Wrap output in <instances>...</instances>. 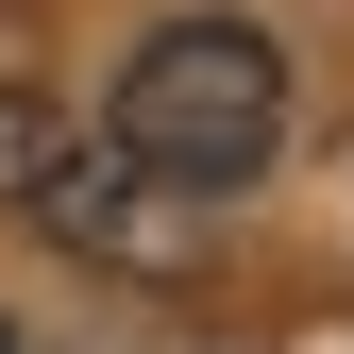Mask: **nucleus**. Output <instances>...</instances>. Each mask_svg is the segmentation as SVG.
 I'll use <instances>...</instances> for the list:
<instances>
[{"instance_id": "4", "label": "nucleus", "mask_w": 354, "mask_h": 354, "mask_svg": "<svg viewBox=\"0 0 354 354\" xmlns=\"http://www.w3.org/2000/svg\"><path fill=\"white\" fill-rule=\"evenodd\" d=\"M0 354H17V321H0Z\"/></svg>"}, {"instance_id": "1", "label": "nucleus", "mask_w": 354, "mask_h": 354, "mask_svg": "<svg viewBox=\"0 0 354 354\" xmlns=\"http://www.w3.org/2000/svg\"><path fill=\"white\" fill-rule=\"evenodd\" d=\"M102 136L136 152L152 186H186V203H236L253 169L287 152V51H270L253 17H169V34H136V68H118Z\"/></svg>"}, {"instance_id": "3", "label": "nucleus", "mask_w": 354, "mask_h": 354, "mask_svg": "<svg viewBox=\"0 0 354 354\" xmlns=\"http://www.w3.org/2000/svg\"><path fill=\"white\" fill-rule=\"evenodd\" d=\"M68 136H84V118L51 102V84H0V203H34V169H51Z\"/></svg>"}, {"instance_id": "2", "label": "nucleus", "mask_w": 354, "mask_h": 354, "mask_svg": "<svg viewBox=\"0 0 354 354\" xmlns=\"http://www.w3.org/2000/svg\"><path fill=\"white\" fill-rule=\"evenodd\" d=\"M169 203H186V186H152L118 136H68L51 169H34V219H51L84 270H152V253H169Z\"/></svg>"}]
</instances>
